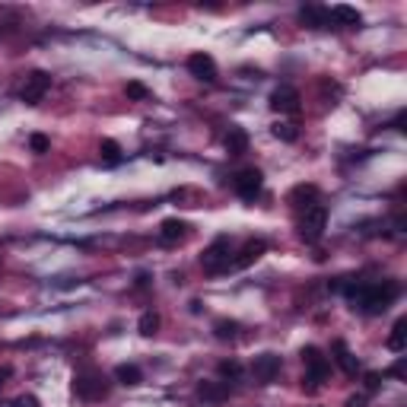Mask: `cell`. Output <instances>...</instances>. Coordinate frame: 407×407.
<instances>
[{
  "mask_svg": "<svg viewBox=\"0 0 407 407\" xmlns=\"http://www.w3.org/2000/svg\"><path fill=\"white\" fill-rule=\"evenodd\" d=\"M344 293H347L350 300L357 302L359 312H366V315H382L385 309L395 302V296L401 293V286L395 280H382V283H350V286H344Z\"/></svg>",
  "mask_w": 407,
  "mask_h": 407,
  "instance_id": "6da1fadb",
  "label": "cell"
},
{
  "mask_svg": "<svg viewBox=\"0 0 407 407\" xmlns=\"http://www.w3.org/2000/svg\"><path fill=\"white\" fill-rule=\"evenodd\" d=\"M302 363H306V379H302V388L315 391L318 385L328 379V369H331V363H328V357H324L318 347H302Z\"/></svg>",
  "mask_w": 407,
  "mask_h": 407,
  "instance_id": "7a4b0ae2",
  "label": "cell"
},
{
  "mask_svg": "<svg viewBox=\"0 0 407 407\" xmlns=\"http://www.w3.org/2000/svg\"><path fill=\"white\" fill-rule=\"evenodd\" d=\"M233 245H229V239L226 236H220V239H213L204 249V255H200V264H204V271L207 274H223V271H229L233 267Z\"/></svg>",
  "mask_w": 407,
  "mask_h": 407,
  "instance_id": "3957f363",
  "label": "cell"
},
{
  "mask_svg": "<svg viewBox=\"0 0 407 407\" xmlns=\"http://www.w3.org/2000/svg\"><path fill=\"white\" fill-rule=\"evenodd\" d=\"M328 226V207L324 204H312L300 213V239L302 242H318Z\"/></svg>",
  "mask_w": 407,
  "mask_h": 407,
  "instance_id": "277c9868",
  "label": "cell"
},
{
  "mask_svg": "<svg viewBox=\"0 0 407 407\" xmlns=\"http://www.w3.org/2000/svg\"><path fill=\"white\" fill-rule=\"evenodd\" d=\"M74 391H76V398H83V401L105 398V395H108L105 375H99V373H80L74 379Z\"/></svg>",
  "mask_w": 407,
  "mask_h": 407,
  "instance_id": "5b68a950",
  "label": "cell"
},
{
  "mask_svg": "<svg viewBox=\"0 0 407 407\" xmlns=\"http://www.w3.org/2000/svg\"><path fill=\"white\" fill-rule=\"evenodd\" d=\"M261 185H264V175H261V169H255V166L236 172V178H233V188L242 200H255L258 194H261Z\"/></svg>",
  "mask_w": 407,
  "mask_h": 407,
  "instance_id": "8992f818",
  "label": "cell"
},
{
  "mask_svg": "<svg viewBox=\"0 0 407 407\" xmlns=\"http://www.w3.org/2000/svg\"><path fill=\"white\" fill-rule=\"evenodd\" d=\"M48 90H51V76L45 74V70H32V74L25 76L23 90H19V99H23L25 105H39Z\"/></svg>",
  "mask_w": 407,
  "mask_h": 407,
  "instance_id": "52a82bcc",
  "label": "cell"
},
{
  "mask_svg": "<svg viewBox=\"0 0 407 407\" xmlns=\"http://www.w3.org/2000/svg\"><path fill=\"white\" fill-rule=\"evenodd\" d=\"M251 375H255V382L271 385L277 375H280V357H277V353H261V357H255Z\"/></svg>",
  "mask_w": 407,
  "mask_h": 407,
  "instance_id": "ba28073f",
  "label": "cell"
},
{
  "mask_svg": "<svg viewBox=\"0 0 407 407\" xmlns=\"http://www.w3.org/2000/svg\"><path fill=\"white\" fill-rule=\"evenodd\" d=\"M300 92L293 90V86H277L274 92H271V108L274 112H280V115H296L300 112Z\"/></svg>",
  "mask_w": 407,
  "mask_h": 407,
  "instance_id": "9c48e42d",
  "label": "cell"
},
{
  "mask_svg": "<svg viewBox=\"0 0 407 407\" xmlns=\"http://www.w3.org/2000/svg\"><path fill=\"white\" fill-rule=\"evenodd\" d=\"M188 70H191V76L207 80V83L216 80V61L210 58V54H204V51H194L191 58H188Z\"/></svg>",
  "mask_w": 407,
  "mask_h": 407,
  "instance_id": "30bf717a",
  "label": "cell"
},
{
  "mask_svg": "<svg viewBox=\"0 0 407 407\" xmlns=\"http://www.w3.org/2000/svg\"><path fill=\"white\" fill-rule=\"evenodd\" d=\"M226 150H229V156H242V153L249 150V134H245V127L239 125H229V131H226Z\"/></svg>",
  "mask_w": 407,
  "mask_h": 407,
  "instance_id": "8fae6325",
  "label": "cell"
},
{
  "mask_svg": "<svg viewBox=\"0 0 407 407\" xmlns=\"http://www.w3.org/2000/svg\"><path fill=\"white\" fill-rule=\"evenodd\" d=\"M264 249H267V245H264V242H261V239H249V242H245V245H242L239 258H236V261H233V267H249L251 261H258V258L264 255Z\"/></svg>",
  "mask_w": 407,
  "mask_h": 407,
  "instance_id": "7c38bea8",
  "label": "cell"
},
{
  "mask_svg": "<svg viewBox=\"0 0 407 407\" xmlns=\"http://www.w3.org/2000/svg\"><path fill=\"white\" fill-rule=\"evenodd\" d=\"M185 229H188V226H185L182 220H166V223L159 226V242H163V245H178V242L185 239Z\"/></svg>",
  "mask_w": 407,
  "mask_h": 407,
  "instance_id": "4fadbf2b",
  "label": "cell"
},
{
  "mask_svg": "<svg viewBox=\"0 0 407 407\" xmlns=\"http://www.w3.org/2000/svg\"><path fill=\"white\" fill-rule=\"evenodd\" d=\"M331 350H334V359H337V366H341L344 373H347V375H357V373H359V363H357V357H353V353L347 350V344H344V341H334Z\"/></svg>",
  "mask_w": 407,
  "mask_h": 407,
  "instance_id": "5bb4252c",
  "label": "cell"
},
{
  "mask_svg": "<svg viewBox=\"0 0 407 407\" xmlns=\"http://www.w3.org/2000/svg\"><path fill=\"white\" fill-rule=\"evenodd\" d=\"M198 395L204 401H210V404H220V401L229 398V388H226V382H200Z\"/></svg>",
  "mask_w": 407,
  "mask_h": 407,
  "instance_id": "9a60e30c",
  "label": "cell"
},
{
  "mask_svg": "<svg viewBox=\"0 0 407 407\" xmlns=\"http://www.w3.org/2000/svg\"><path fill=\"white\" fill-rule=\"evenodd\" d=\"M328 17H331L334 23H341V25H359V23H363L359 10L347 7V3H337V7H331V10H328Z\"/></svg>",
  "mask_w": 407,
  "mask_h": 407,
  "instance_id": "2e32d148",
  "label": "cell"
},
{
  "mask_svg": "<svg viewBox=\"0 0 407 407\" xmlns=\"http://www.w3.org/2000/svg\"><path fill=\"white\" fill-rule=\"evenodd\" d=\"M300 19L306 25H312V29H324V25L331 23V17H328V10H324V7H302L300 10Z\"/></svg>",
  "mask_w": 407,
  "mask_h": 407,
  "instance_id": "e0dca14e",
  "label": "cell"
},
{
  "mask_svg": "<svg viewBox=\"0 0 407 407\" xmlns=\"http://www.w3.org/2000/svg\"><path fill=\"white\" fill-rule=\"evenodd\" d=\"M404 347H407V322H404V318H398L395 328H391V334H388V350L401 353Z\"/></svg>",
  "mask_w": 407,
  "mask_h": 407,
  "instance_id": "ac0fdd59",
  "label": "cell"
},
{
  "mask_svg": "<svg viewBox=\"0 0 407 407\" xmlns=\"http://www.w3.org/2000/svg\"><path fill=\"white\" fill-rule=\"evenodd\" d=\"M115 379L118 382H125V385H140V379H143V373L137 369L134 363H121L115 369Z\"/></svg>",
  "mask_w": 407,
  "mask_h": 407,
  "instance_id": "d6986e66",
  "label": "cell"
},
{
  "mask_svg": "<svg viewBox=\"0 0 407 407\" xmlns=\"http://www.w3.org/2000/svg\"><path fill=\"white\" fill-rule=\"evenodd\" d=\"M213 334L220 341H236L239 337V324L229 322V318H220V322H213Z\"/></svg>",
  "mask_w": 407,
  "mask_h": 407,
  "instance_id": "ffe728a7",
  "label": "cell"
},
{
  "mask_svg": "<svg viewBox=\"0 0 407 407\" xmlns=\"http://www.w3.org/2000/svg\"><path fill=\"white\" fill-rule=\"evenodd\" d=\"M137 328H140L143 337H153V334L159 331V315H156V312H143L140 322H137Z\"/></svg>",
  "mask_w": 407,
  "mask_h": 407,
  "instance_id": "44dd1931",
  "label": "cell"
},
{
  "mask_svg": "<svg viewBox=\"0 0 407 407\" xmlns=\"http://www.w3.org/2000/svg\"><path fill=\"white\" fill-rule=\"evenodd\" d=\"M318 188L315 185H300V188H296V191L290 194V200L293 204H296V207H300V200H309V204H318Z\"/></svg>",
  "mask_w": 407,
  "mask_h": 407,
  "instance_id": "7402d4cb",
  "label": "cell"
},
{
  "mask_svg": "<svg viewBox=\"0 0 407 407\" xmlns=\"http://www.w3.org/2000/svg\"><path fill=\"white\" fill-rule=\"evenodd\" d=\"M99 153H102V159H105V163H112V166H115V163H121V147H118L115 140H102Z\"/></svg>",
  "mask_w": 407,
  "mask_h": 407,
  "instance_id": "603a6c76",
  "label": "cell"
},
{
  "mask_svg": "<svg viewBox=\"0 0 407 407\" xmlns=\"http://www.w3.org/2000/svg\"><path fill=\"white\" fill-rule=\"evenodd\" d=\"M274 137H277V140L293 143L296 137H300V131H296V125H286V121H277V125H274Z\"/></svg>",
  "mask_w": 407,
  "mask_h": 407,
  "instance_id": "cb8c5ba5",
  "label": "cell"
},
{
  "mask_svg": "<svg viewBox=\"0 0 407 407\" xmlns=\"http://www.w3.org/2000/svg\"><path fill=\"white\" fill-rule=\"evenodd\" d=\"M216 369H220V375H223V379H233V382L242 375V366L236 363V359H223V363L216 366Z\"/></svg>",
  "mask_w": 407,
  "mask_h": 407,
  "instance_id": "d4e9b609",
  "label": "cell"
},
{
  "mask_svg": "<svg viewBox=\"0 0 407 407\" xmlns=\"http://www.w3.org/2000/svg\"><path fill=\"white\" fill-rule=\"evenodd\" d=\"M29 147H32V153H48L51 140L45 137V134H32V137H29Z\"/></svg>",
  "mask_w": 407,
  "mask_h": 407,
  "instance_id": "484cf974",
  "label": "cell"
},
{
  "mask_svg": "<svg viewBox=\"0 0 407 407\" xmlns=\"http://www.w3.org/2000/svg\"><path fill=\"white\" fill-rule=\"evenodd\" d=\"M127 96H131V99H147L150 92H147L143 83H127Z\"/></svg>",
  "mask_w": 407,
  "mask_h": 407,
  "instance_id": "4316f807",
  "label": "cell"
},
{
  "mask_svg": "<svg viewBox=\"0 0 407 407\" xmlns=\"http://www.w3.org/2000/svg\"><path fill=\"white\" fill-rule=\"evenodd\" d=\"M13 407H39V398H35V395H19V398L13 401Z\"/></svg>",
  "mask_w": 407,
  "mask_h": 407,
  "instance_id": "83f0119b",
  "label": "cell"
},
{
  "mask_svg": "<svg viewBox=\"0 0 407 407\" xmlns=\"http://www.w3.org/2000/svg\"><path fill=\"white\" fill-rule=\"evenodd\" d=\"M379 385H382V375H379V373H366V391H375Z\"/></svg>",
  "mask_w": 407,
  "mask_h": 407,
  "instance_id": "f1b7e54d",
  "label": "cell"
},
{
  "mask_svg": "<svg viewBox=\"0 0 407 407\" xmlns=\"http://www.w3.org/2000/svg\"><path fill=\"white\" fill-rule=\"evenodd\" d=\"M347 407H366V395H353V398L347 401Z\"/></svg>",
  "mask_w": 407,
  "mask_h": 407,
  "instance_id": "f546056e",
  "label": "cell"
},
{
  "mask_svg": "<svg viewBox=\"0 0 407 407\" xmlns=\"http://www.w3.org/2000/svg\"><path fill=\"white\" fill-rule=\"evenodd\" d=\"M391 375H398V379H401V375H404V363H395V366H391Z\"/></svg>",
  "mask_w": 407,
  "mask_h": 407,
  "instance_id": "4dcf8cb0",
  "label": "cell"
},
{
  "mask_svg": "<svg viewBox=\"0 0 407 407\" xmlns=\"http://www.w3.org/2000/svg\"><path fill=\"white\" fill-rule=\"evenodd\" d=\"M10 379V366H3V369H0V388H3V382H7Z\"/></svg>",
  "mask_w": 407,
  "mask_h": 407,
  "instance_id": "1f68e13d",
  "label": "cell"
},
{
  "mask_svg": "<svg viewBox=\"0 0 407 407\" xmlns=\"http://www.w3.org/2000/svg\"><path fill=\"white\" fill-rule=\"evenodd\" d=\"M0 35H3V25H0Z\"/></svg>",
  "mask_w": 407,
  "mask_h": 407,
  "instance_id": "d6a6232c",
  "label": "cell"
}]
</instances>
